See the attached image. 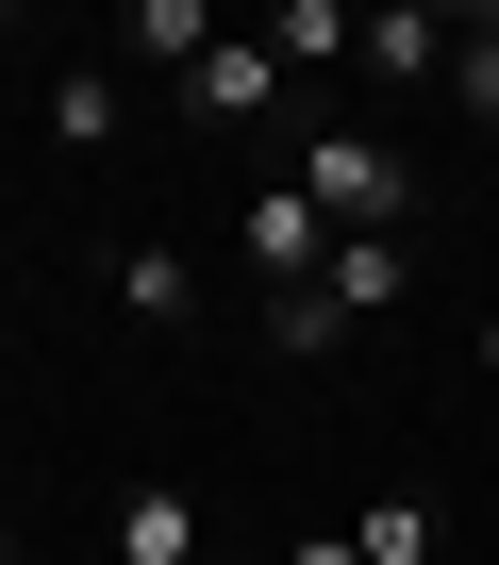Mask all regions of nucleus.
<instances>
[{"mask_svg": "<svg viewBox=\"0 0 499 565\" xmlns=\"http://www.w3.org/2000/svg\"><path fill=\"white\" fill-rule=\"evenodd\" d=\"M284 183H300V200H317L333 233H416V216H433L416 150H400V134H333V117H317L300 150H284Z\"/></svg>", "mask_w": 499, "mask_h": 565, "instance_id": "obj_1", "label": "nucleus"}, {"mask_svg": "<svg viewBox=\"0 0 499 565\" xmlns=\"http://www.w3.org/2000/svg\"><path fill=\"white\" fill-rule=\"evenodd\" d=\"M233 249H250V282H267V300H300V282L333 266V216H317L300 183H250V200H233Z\"/></svg>", "mask_w": 499, "mask_h": 565, "instance_id": "obj_2", "label": "nucleus"}, {"mask_svg": "<svg viewBox=\"0 0 499 565\" xmlns=\"http://www.w3.org/2000/svg\"><path fill=\"white\" fill-rule=\"evenodd\" d=\"M284 84H300V67H284L267 34H216V51L183 67V117H200V134H267V117H284Z\"/></svg>", "mask_w": 499, "mask_h": 565, "instance_id": "obj_3", "label": "nucleus"}, {"mask_svg": "<svg viewBox=\"0 0 499 565\" xmlns=\"http://www.w3.org/2000/svg\"><path fill=\"white\" fill-rule=\"evenodd\" d=\"M317 300L367 333V317H400L416 300V233H333V266H317Z\"/></svg>", "mask_w": 499, "mask_h": 565, "instance_id": "obj_4", "label": "nucleus"}, {"mask_svg": "<svg viewBox=\"0 0 499 565\" xmlns=\"http://www.w3.org/2000/svg\"><path fill=\"white\" fill-rule=\"evenodd\" d=\"M100 51H117V84H134V67H167V84H183V67L216 51V18H200V0H117Z\"/></svg>", "mask_w": 499, "mask_h": 565, "instance_id": "obj_5", "label": "nucleus"}, {"mask_svg": "<svg viewBox=\"0 0 499 565\" xmlns=\"http://www.w3.org/2000/svg\"><path fill=\"white\" fill-rule=\"evenodd\" d=\"M449 51H466V34L433 18V0H383V18H367V51H350V67H367V84H449Z\"/></svg>", "mask_w": 499, "mask_h": 565, "instance_id": "obj_6", "label": "nucleus"}, {"mask_svg": "<svg viewBox=\"0 0 499 565\" xmlns=\"http://www.w3.org/2000/svg\"><path fill=\"white\" fill-rule=\"evenodd\" d=\"M117 317H134V333H183V317H200V266H183L167 233H134V249H117Z\"/></svg>", "mask_w": 499, "mask_h": 565, "instance_id": "obj_7", "label": "nucleus"}, {"mask_svg": "<svg viewBox=\"0 0 499 565\" xmlns=\"http://www.w3.org/2000/svg\"><path fill=\"white\" fill-rule=\"evenodd\" d=\"M117 565H200V499L183 482H134L117 499Z\"/></svg>", "mask_w": 499, "mask_h": 565, "instance_id": "obj_8", "label": "nucleus"}, {"mask_svg": "<svg viewBox=\"0 0 499 565\" xmlns=\"http://www.w3.org/2000/svg\"><path fill=\"white\" fill-rule=\"evenodd\" d=\"M117 134H134V84L117 67H67L51 84V150H117Z\"/></svg>", "mask_w": 499, "mask_h": 565, "instance_id": "obj_9", "label": "nucleus"}, {"mask_svg": "<svg viewBox=\"0 0 499 565\" xmlns=\"http://www.w3.org/2000/svg\"><path fill=\"white\" fill-rule=\"evenodd\" d=\"M267 51H284V67H350L367 18H350V0H267Z\"/></svg>", "mask_w": 499, "mask_h": 565, "instance_id": "obj_10", "label": "nucleus"}, {"mask_svg": "<svg viewBox=\"0 0 499 565\" xmlns=\"http://www.w3.org/2000/svg\"><path fill=\"white\" fill-rule=\"evenodd\" d=\"M350 548H367V565H433V499H416V482H383V499L350 515Z\"/></svg>", "mask_w": 499, "mask_h": 565, "instance_id": "obj_11", "label": "nucleus"}, {"mask_svg": "<svg viewBox=\"0 0 499 565\" xmlns=\"http://www.w3.org/2000/svg\"><path fill=\"white\" fill-rule=\"evenodd\" d=\"M449 117H466V134H499V0L466 18V51H449Z\"/></svg>", "mask_w": 499, "mask_h": 565, "instance_id": "obj_12", "label": "nucleus"}, {"mask_svg": "<svg viewBox=\"0 0 499 565\" xmlns=\"http://www.w3.org/2000/svg\"><path fill=\"white\" fill-rule=\"evenodd\" d=\"M267 350H284V366H317V350H350V317L300 282V300H267Z\"/></svg>", "mask_w": 499, "mask_h": 565, "instance_id": "obj_13", "label": "nucleus"}, {"mask_svg": "<svg viewBox=\"0 0 499 565\" xmlns=\"http://www.w3.org/2000/svg\"><path fill=\"white\" fill-rule=\"evenodd\" d=\"M284 565H367V548H350V532H300V548H284Z\"/></svg>", "mask_w": 499, "mask_h": 565, "instance_id": "obj_14", "label": "nucleus"}, {"mask_svg": "<svg viewBox=\"0 0 499 565\" xmlns=\"http://www.w3.org/2000/svg\"><path fill=\"white\" fill-rule=\"evenodd\" d=\"M482 383H499V317H482Z\"/></svg>", "mask_w": 499, "mask_h": 565, "instance_id": "obj_15", "label": "nucleus"}, {"mask_svg": "<svg viewBox=\"0 0 499 565\" xmlns=\"http://www.w3.org/2000/svg\"><path fill=\"white\" fill-rule=\"evenodd\" d=\"M0 34H18V0H0Z\"/></svg>", "mask_w": 499, "mask_h": 565, "instance_id": "obj_16", "label": "nucleus"}, {"mask_svg": "<svg viewBox=\"0 0 499 565\" xmlns=\"http://www.w3.org/2000/svg\"><path fill=\"white\" fill-rule=\"evenodd\" d=\"M0 565H18V532H0Z\"/></svg>", "mask_w": 499, "mask_h": 565, "instance_id": "obj_17", "label": "nucleus"}]
</instances>
